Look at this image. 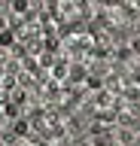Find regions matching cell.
<instances>
[{"label":"cell","mask_w":140,"mask_h":146,"mask_svg":"<svg viewBox=\"0 0 140 146\" xmlns=\"http://www.w3.org/2000/svg\"><path fill=\"white\" fill-rule=\"evenodd\" d=\"M64 49H67V55L70 58H85V55L94 49V40L88 34H70L64 40Z\"/></svg>","instance_id":"6da1fadb"},{"label":"cell","mask_w":140,"mask_h":146,"mask_svg":"<svg viewBox=\"0 0 140 146\" xmlns=\"http://www.w3.org/2000/svg\"><path fill=\"white\" fill-rule=\"evenodd\" d=\"M52 76H55V79H64V76H67V61H58L55 70H52Z\"/></svg>","instance_id":"7a4b0ae2"}]
</instances>
